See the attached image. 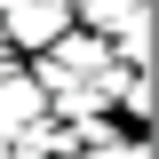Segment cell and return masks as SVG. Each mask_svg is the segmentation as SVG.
<instances>
[{
	"label": "cell",
	"mask_w": 159,
	"mask_h": 159,
	"mask_svg": "<svg viewBox=\"0 0 159 159\" xmlns=\"http://www.w3.org/2000/svg\"><path fill=\"white\" fill-rule=\"evenodd\" d=\"M8 24H16V48H32V56H48L72 24H64V0H8Z\"/></svg>",
	"instance_id": "cell-1"
},
{
	"label": "cell",
	"mask_w": 159,
	"mask_h": 159,
	"mask_svg": "<svg viewBox=\"0 0 159 159\" xmlns=\"http://www.w3.org/2000/svg\"><path fill=\"white\" fill-rule=\"evenodd\" d=\"M32 111H40V96H32V88H24V80H0V135H8V127H24Z\"/></svg>",
	"instance_id": "cell-2"
}]
</instances>
